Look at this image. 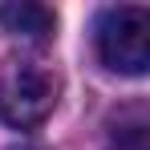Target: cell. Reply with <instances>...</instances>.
Returning <instances> with one entry per match:
<instances>
[{
  "label": "cell",
  "mask_w": 150,
  "mask_h": 150,
  "mask_svg": "<svg viewBox=\"0 0 150 150\" xmlns=\"http://www.w3.org/2000/svg\"><path fill=\"white\" fill-rule=\"evenodd\" d=\"M150 12L142 4H114L101 8L93 25V45L105 69L122 77H142L150 65Z\"/></svg>",
  "instance_id": "6da1fadb"
},
{
  "label": "cell",
  "mask_w": 150,
  "mask_h": 150,
  "mask_svg": "<svg viewBox=\"0 0 150 150\" xmlns=\"http://www.w3.org/2000/svg\"><path fill=\"white\" fill-rule=\"evenodd\" d=\"M61 81L41 61H12L0 73V122L12 130H37L53 114Z\"/></svg>",
  "instance_id": "7a4b0ae2"
},
{
  "label": "cell",
  "mask_w": 150,
  "mask_h": 150,
  "mask_svg": "<svg viewBox=\"0 0 150 150\" xmlns=\"http://www.w3.org/2000/svg\"><path fill=\"white\" fill-rule=\"evenodd\" d=\"M0 28L16 41H28V45H45L53 41V28H57V16H53L49 4H37V0H12V4H0Z\"/></svg>",
  "instance_id": "3957f363"
},
{
  "label": "cell",
  "mask_w": 150,
  "mask_h": 150,
  "mask_svg": "<svg viewBox=\"0 0 150 150\" xmlns=\"http://www.w3.org/2000/svg\"><path fill=\"white\" fill-rule=\"evenodd\" d=\"M110 150H146V110L142 105H130L114 118Z\"/></svg>",
  "instance_id": "277c9868"
},
{
  "label": "cell",
  "mask_w": 150,
  "mask_h": 150,
  "mask_svg": "<svg viewBox=\"0 0 150 150\" xmlns=\"http://www.w3.org/2000/svg\"><path fill=\"white\" fill-rule=\"evenodd\" d=\"M8 150H37V146H8Z\"/></svg>",
  "instance_id": "5b68a950"
}]
</instances>
